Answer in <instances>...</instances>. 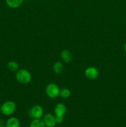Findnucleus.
<instances>
[{
  "mask_svg": "<svg viewBox=\"0 0 126 127\" xmlns=\"http://www.w3.org/2000/svg\"><path fill=\"white\" fill-rule=\"evenodd\" d=\"M16 78L17 81L22 84H27L30 82L32 76L28 71L25 69H21L17 71Z\"/></svg>",
  "mask_w": 126,
  "mask_h": 127,
  "instance_id": "obj_1",
  "label": "nucleus"
},
{
  "mask_svg": "<svg viewBox=\"0 0 126 127\" xmlns=\"http://www.w3.org/2000/svg\"><path fill=\"white\" fill-rule=\"evenodd\" d=\"M16 110V104L12 100L4 102L0 107V111L3 115L9 116L15 112Z\"/></svg>",
  "mask_w": 126,
  "mask_h": 127,
  "instance_id": "obj_2",
  "label": "nucleus"
},
{
  "mask_svg": "<svg viewBox=\"0 0 126 127\" xmlns=\"http://www.w3.org/2000/svg\"><path fill=\"white\" fill-rule=\"evenodd\" d=\"M60 89L55 83H50L46 88V94L49 97L55 99L59 95Z\"/></svg>",
  "mask_w": 126,
  "mask_h": 127,
  "instance_id": "obj_3",
  "label": "nucleus"
},
{
  "mask_svg": "<svg viewBox=\"0 0 126 127\" xmlns=\"http://www.w3.org/2000/svg\"><path fill=\"white\" fill-rule=\"evenodd\" d=\"M43 109L41 105H35L30 109L29 115L33 119H40L43 115Z\"/></svg>",
  "mask_w": 126,
  "mask_h": 127,
  "instance_id": "obj_4",
  "label": "nucleus"
},
{
  "mask_svg": "<svg viewBox=\"0 0 126 127\" xmlns=\"http://www.w3.org/2000/svg\"><path fill=\"white\" fill-rule=\"evenodd\" d=\"M85 75L86 78L88 79L94 80L98 77L99 71L97 68H96L95 67L90 66L85 69Z\"/></svg>",
  "mask_w": 126,
  "mask_h": 127,
  "instance_id": "obj_5",
  "label": "nucleus"
},
{
  "mask_svg": "<svg viewBox=\"0 0 126 127\" xmlns=\"http://www.w3.org/2000/svg\"><path fill=\"white\" fill-rule=\"evenodd\" d=\"M46 127H54L57 124L54 115L51 114H47L43 117V120Z\"/></svg>",
  "mask_w": 126,
  "mask_h": 127,
  "instance_id": "obj_6",
  "label": "nucleus"
},
{
  "mask_svg": "<svg viewBox=\"0 0 126 127\" xmlns=\"http://www.w3.org/2000/svg\"><path fill=\"white\" fill-rule=\"evenodd\" d=\"M66 107L63 103L56 104L54 107V113L56 116H64L66 113Z\"/></svg>",
  "mask_w": 126,
  "mask_h": 127,
  "instance_id": "obj_7",
  "label": "nucleus"
},
{
  "mask_svg": "<svg viewBox=\"0 0 126 127\" xmlns=\"http://www.w3.org/2000/svg\"><path fill=\"white\" fill-rule=\"evenodd\" d=\"M61 57L65 63H69L72 60V55L68 50H64L61 53Z\"/></svg>",
  "mask_w": 126,
  "mask_h": 127,
  "instance_id": "obj_8",
  "label": "nucleus"
},
{
  "mask_svg": "<svg viewBox=\"0 0 126 127\" xmlns=\"http://www.w3.org/2000/svg\"><path fill=\"white\" fill-rule=\"evenodd\" d=\"M6 127H20V122L16 117H11L7 120Z\"/></svg>",
  "mask_w": 126,
  "mask_h": 127,
  "instance_id": "obj_9",
  "label": "nucleus"
},
{
  "mask_svg": "<svg viewBox=\"0 0 126 127\" xmlns=\"http://www.w3.org/2000/svg\"><path fill=\"white\" fill-rule=\"evenodd\" d=\"M23 0H6L7 6L11 8H17L22 4Z\"/></svg>",
  "mask_w": 126,
  "mask_h": 127,
  "instance_id": "obj_10",
  "label": "nucleus"
},
{
  "mask_svg": "<svg viewBox=\"0 0 126 127\" xmlns=\"http://www.w3.org/2000/svg\"><path fill=\"white\" fill-rule=\"evenodd\" d=\"M53 71L57 74H60L64 70V64L61 62H56L53 64Z\"/></svg>",
  "mask_w": 126,
  "mask_h": 127,
  "instance_id": "obj_11",
  "label": "nucleus"
},
{
  "mask_svg": "<svg viewBox=\"0 0 126 127\" xmlns=\"http://www.w3.org/2000/svg\"><path fill=\"white\" fill-rule=\"evenodd\" d=\"M29 127H46L44 122L41 119H33Z\"/></svg>",
  "mask_w": 126,
  "mask_h": 127,
  "instance_id": "obj_12",
  "label": "nucleus"
},
{
  "mask_svg": "<svg viewBox=\"0 0 126 127\" xmlns=\"http://www.w3.org/2000/svg\"><path fill=\"white\" fill-rule=\"evenodd\" d=\"M7 67L8 69H9L11 71H16L18 70L19 64L15 61H11L7 63Z\"/></svg>",
  "mask_w": 126,
  "mask_h": 127,
  "instance_id": "obj_13",
  "label": "nucleus"
},
{
  "mask_svg": "<svg viewBox=\"0 0 126 127\" xmlns=\"http://www.w3.org/2000/svg\"><path fill=\"white\" fill-rule=\"evenodd\" d=\"M70 94H71L70 91L66 88H63L62 89H61L60 93H59V95L61 97L64 98V99H67V98H69L70 96Z\"/></svg>",
  "mask_w": 126,
  "mask_h": 127,
  "instance_id": "obj_14",
  "label": "nucleus"
},
{
  "mask_svg": "<svg viewBox=\"0 0 126 127\" xmlns=\"http://www.w3.org/2000/svg\"><path fill=\"white\" fill-rule=\"evenodd\" d=\"M56 121L57 124H61L64 121V116H56Z\"/></svg>",
  "mask_w": 126,
  "mask_h": 127,
  "instance_id": "obj_15",
  "label": "nucleus"
},
{
  "mask_svg": "<svg viewBox=\"0 0 126 127\" xmlns=\"http://www.w3.org/2000/svg\"><path fill=\"white\" fill-rule=\"evenodd\" d=\"M0 127H6V124L1 119H0Z\"/></svg>",
  "mask_w": 126,
  "mask_h": 127,
  "instance_id": "obj_16",
  "label": "nucleus"
},
{
  "mask_svg": "<svg viewBox=\"0 0 126 127\" xmlns=\"http://www.w3.org/2000/svg\"><path fill=\"white\" fill-rule=\"evenodd\" d=\"M124 50H125V52H126V43H125V45H124Z\"/></svg>",
  "mask_w": 126,
  "mask_h": 127,
  "instance_id": "obj_17",
  "label": "nucleus"
}]
</instances>
